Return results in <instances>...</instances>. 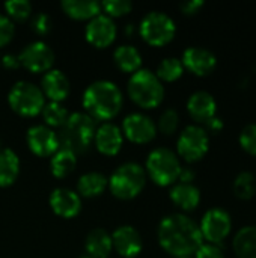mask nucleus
I'll use <instances>...</instances> for the list:
<instances>
[{"mask_svg": "<svg viewBox=\"0 0 256 258\" xmlns=\"http://www.w3.org/2000/svg\"><path fill=\"white\" fill-rule=\"evenodd\" d=\"M6 17L14 21H26L32 15V3L29 0H9L5 3Z\"/></svg>", "mask_w": 256, "mask_h": 258, "instance_id": "2f4dec72", "label": "nucleus"}, {"mask_svg": "<svg viewBox=\"0 0 256 258\" xmlns=\"http://www.w3.org/2000/svg\"><path fill=\"white\" fill-rule=\"evenodd\" d=\"M94 145L104 156H116L124 145V135L116 124L103 122L97 127Z\"/></svg>", "mask_w": 256, "mask_h": 258, "instance_id": "a211bd4d", "label": "nucleus"}, {"mask_svg": "<svg viewBox=\"0 0 256 258\" xmlns=\"http://www.w3.org/2000/svg\"><path fill=\"white\" fill-rule=\"evenodd\" d=\"M133 9V3L130 0H106L101 3V11L110 18L124 17L130 14Z\"/></svg>", "mask_w": 256, "mask_h": 258, "instance_id": "473e14b6", "label": "nucleus"}, {"mask_svg": "<svg viewBox=\"0 0 256 258\" xmlns=\"http://www.w3.org/2000/svg\"><path fill=\"white\" fill-rule=\"evenodd\" d=\"M199 230H201L202 239L207 240V243L220 245L229 236L232 230L231 215L220 207L210 209L202 216Z\"/></svg>", "mask_w": 256, "mask_h": 258, "instance_id": "9d476101", "label": "nucleus"}, {"mask_svg": "<svg viewBox=\"0 0 256 258\" xmlns=\"http://www.w3.org/2000/svg\"><path fill=\"white\" fill-rule=\"evenodd\" d=\"M81 258H91V257H88V255H86V257H81Z\"/></svg>", "mask_w": 256, "mask_h": 258, "instance_id": "49530a36", "label": "nucleus"}, {"mask_svg": "<svg viewBox=\"0 0 256 258\" xmlns=\"http://www.w3.org/2000/svg\"><path fill=\"white\" fill-rule=\"evenodd\" d=\"M172 203L183 212L195 210L201 203V190L193 183H177L169 194Z\"/></svg>", "mask_w": 256, "mask_h": 258, "instance_id": "412c9836", "label": "nucleus"}, {"mask_svg": "<svg viewBox=\"0 0 256 258\" xmlns=\"http://www.w3.org/2000/svg\"><path fill=\"white\" fill-rule=\"evenodd\" d=\"M177 258H192V257H177Z\"/></svg>", "mask_w": 256, "mask_h": 258, "instance_id": "a18cd8bd", "label": "nucleus"}, {"mask_svg": "<svg viewBox=\"0 0 256 258\" xmlns=\"http://www.w3.org/2000/svg\"><path fill=\"white\" fill-rule=\"evenodd\" d=\"M232 248L238 258H256L255 225H247L240 228L232 240Z\"/></svg>", "mask_w": 256, "mask_h": 258, "instance_id": "a878e982", "label": "nucleus"}, {"mask_svg": "<svg viewBox=\"0 0 256 258\" xmlns=\"http://www.w3.org/2000/svg\"><path fill=\"white\" fill-rule=\"evenodd\" d=\"M160 246L174 257H192L204 243L199 225L184 213H172L161 219L157 230Z\"/></svg>", "mask_w": 256, "mask_h": 258, "instance_id": "f257e3e1", "label": "nucleus"}, {"mask_svg": "<svg viewBox=\"0 0 256 258\" xmlns=\"http://www.w3.org/2000/svg\"><path fill=\"white\" fill-rule=\"evenodd\" d=\"M0 63L6 68V70H17L20 65V59H18V54H14V53H6L0 57Z\"/></svg>", "mask_w": 256, "mask_h": 258, "instance_id": "ea45409f", "label": "nucleus"}, {"mask_svg": "<svg viewBox=\"0 0 256 258\" xmlns=\"http://www.w3.org/2000/svg\"><path fill=\"white\" fill-rule=\"evenodd\" d=\"M0 150H3V142H2V139H0Z\"/></svg>", "mask_w": 256, "mask_h": 258, "instance_id": "c03bdc74", "label": "nucleus"}, {"mask_svg": "<svg viewBox=\"0 0 256 258\" xmlns=\"http://www.w3.org/2000/svg\"><path fill=\"white\" fill-rule=\"evenodd\" d=\"M234 194L241 200H250L256 194V178L249 171L240 172L234 180Z\"/></svg>", "mask_w": 256, "mask_h": 258, "instance_id": "7c9ffc66", "label": "nucleus"}, {"mask_svg": "<svg viewBox=\"0 0 256 258\" xmlns=\"http://www.w3.org/2000/svg\"><path fill=\"white\" fill-rule=\"evenodd\" d=\"M97 132V121H94L84 112L71 113L66 122L60 127L59 145L63 150L74 153L75 156L84 154L94 144Z\"/></svg>", "mask_w": 256, "mask_h": 258, "instance_id": "7ed1b4c3", "label": "nucleus"}, {"mask_svg": "<svg viewBox=\"0 0 256 258\" xmlns=\"http://www.w3.org/2000/svg\"><path fill=\"white\" fill-rule=\"evenodd\" d=\"M202 6H204V2L202 0H187V2H183L180 5V9L186 15H193V14L199 12V9Z\"/></svg>", "mask_w": 256, "mask_h": 258, "instance_id": "58836bf2", "label": "nucleus"}, {"mask_svg": "<svg viewBox=\"0 0 256 258\" xmlns=\"http://www.w3.org/2000/svg\"><path fill=\"white\" fill-rule=\"evenodd\" d=\"M109 178L101 172H86L77 181V194L84 198H95L106 192Z\"/></svg>", "mask_w": 256, "mask_h": 258, "instance_id": "b1692460", "label": "nucleus"}, {"mask_svg": "<svg viewBox=\"0 0 256 258\" xmlns=\"http://www.w3.org/2000/svg\"><path fill=\"white\" fill-rule=\"evenodd\" d=\"M20 65L24 67L27 71L38 74V73H47L53 70L54 65V51L53 48L44 42V41H33L23 47V50L18 53Z\"/></svg>", "mask_w": 256, "mask_h": 258, "instance_id": "9b49d317", "label": "nucleus"}, {"mask_svg": "<svg viewBox=\"0 0 256 258\" xmlns=\"http://www.w3.org/2000/svg\"><path fill=\"white\" fill-rule=\"evenodd\" d=\"M208 148H210V136L204 127L196 124L187 125L180 133L177 141L178 156L189 163L201 160L208 153Z\"/></svg>", "mask_w": 256, "mask_h": 258, "instance_id": "1a4fd4ad", "label": "nucleus"}, {"mask_svg": "<svg viewBox=\"0 0 256 258\" xmlns=\"http://www.w3.org/2000/svg\"><path fill=\"white\" fill-rule=\"evenodd\" d=\"M118 35V27L113 18L107 17L106 14H100L88 21L84 29L86 41L97 47V48H106L109 47Z\"/></svg>", "mask_w": 256, "mask_h": 258, "instance_id": "4468645a", "label": "nucleus"}, {"mask_svg": "<svg viewBox=\"0 0 256 258\" xmlns=\"http://www.w3.org/2000/svg\"><path fill=\"white\" fill-rule=\"evenodd\" d=\"M83 109L94 121L109 122L119 115L124 106V97L119 86L110 80H97L83 92Z\"/></svg>", "mask_w": 256, "mask_h": 258, "instance_id": "f03ea898", "label": "nucleus"}, {"mask_svg": "<svg viewBox=\"0 0 256 258\" xmlns=\"http://www.w3.org/2000/svg\"><path fill=\"white\" fill-rule=\"evenodd\" d=\"M41 91L50 101L62 103L71 92L69 79L60 70H50L41 79Z\"/></svg>", "mask_w": 256, "mask_h": 258, "instance_id": "6ab92c4d", "label": "nucleus"}, {"mask_svg": "<svg viewBox=\"0 0 256 258\" xmlns=\"http://www.w3.org/2000/svg\"><path fill=\"white\" fill-rule=\"evenodd\" d=\"M26 142L29 150L38 157H51L60 148L57 133L45 124L32 125L26 133Z\"/></svg>", "mask_w": 256, "mask_h": 258, "instance_id": "ddd939ff", "label": "nucleus"}, {"mask_svg": "<svg viewBox=\"0 0 256 258\" xmlns=\"http://www.w3.org/2000/svg\"><path fill=\"white\" fill-rule=\"evenodd\" d=\"M30 27L36 35L45 36L51 30V18L45 12H38L30 20Z\"/></svg>", "mask_w": 256, "mask_h": 258, "instance_id": "c9c22d12", "label": "nucleus"}, {"mask_svg": "<svg viewBox=\"0 0 256 258\" xmlns=\"http://www.w3.org/2000/svg\"><path fill=\"white\" fill-rule=\"evenodd\" d=\"M217 101L207 91H196L187 100V112L196 122L205 124L208 119L216 116Z\"/></svg>", "mask_w": 256, "mask_h": 258, "instance_id": "aec40b11", "label": "nucleus"}, {"mask_svg": "<svg viewBox=\"0 0 256 258\" xmlns=\"http://www.w3.org/2000/svg\"><path fill=\"white\" fill-rule=\"evenodd\" d=\"M238 141L244 151H247L252 156H256V122L247 124L241 130Z\"/></svg>", "mask_w": 256, "mask_h": 258, "instance_id": "f704fd0d", "label": "nucleus"}, {"mask_svg": "<svg viewBox=\"0 0 256 258\" xmlns=\"http://www.w3.org/2000/svg\"><path fill=\"white\" fill-rule=\"evenodd\" d=\"M195 258H226L223 249L214 243H202L195 252Z\"/></svg>", "mask_w": 256, "mask_h": 258, "instance_id": "4c0bfd02", "label": "nucleus"}, {"mask_svg": "<svg viewBox=\"0 0 256 258\" xmlns=\"http://www.w3.org/2000/svg\"><path fill=\"white\" fill-rule=\"evenodd\" d=\"M15 35V26L14 23L6 17L0 14V48L8 45Z\"/></svg>", "mask_w": 256, "mask_h": 258, "instance_id": "e433bc0d", "label": "nucleus"}, {"mask_svg": "<svg viewBox=\"0 0 256 258\" xmlns=\"http://www.w3.org/2000/svg\"><path fill=\"white\" fill-rule=\"evenodd\" d=\"M204 128L207 130V133H208V132L217 133V132H220V130L223 128V121H222L220 118H217V116H213L211 119H208V121L205 122V127H204Z\"/></svg>", "mask_w": 256, "mask_h": 258, "instance_id": "a19ab883", "label": "nucleus"}, {"mask_svg": "<svg viewBox=\"0 0 256 258\" xmlns=\"http://www.w3.org/2000/svg\"><path fill=\"white\" fill-rule=\"evenodd\" d=\"M178 125H180L178 112L175 109H166L158 118L157 130H160L163 135H174L177 132Z\"/></svg>", "mask_w": 256, "mask_h": 258, "instance_id": "72a5a7b5", "label": "nucleus"}, {"mask_svg": "<svg viewBox=\"0 0 256 258\" xmlns=\"http://www.w3.org/2000/svg\"><path fill=\"white\" fill-rule=\"evenodd\" d=\"M146 184V172L139 163L127 162L115 169L109 178V189L113 197L128 201L136 198Z\"/></svg>", "mask_w": 256, "mask_h": 258, "instance_id": "39448f33", "label": "nucleus"}, {"mask_svg": "<svg viewBox=\"0 0 256 258\" xmlns=\"http://www.w3.org/2000/svg\"><path fill=\"white\" fill-rule=\"evenodd\" d=\"M139 33L149 45L163 47L175 38L177 24L166 12L151 11L142 18L139 24Z\"/></svg>", "mask_w": 256, "mask_h": 258, "instance_id": "6e6552de", "label": "nucleus"}, {"mask_svg": "<svg viewBox=\"0 0 256 258\" xmlns=\"http://www.w3.org/2000/svg\"><path fill=\"white\" fill-rule=\"evenodd\" d=\"M60 8L69 18L77 21H89L101 14V3L94 0H63Z\"/></svg>", "mask_w": 256, "mask_h": 258, "instance_id": "5701e85b", "label": "nucleus"}, {"mask_svg": "<svg viewBox=\"0 0 256 258\" xmlns=\"http://www.w3.org/2000/svg\"><path fill=\"white\" fill-rule=\"evenodd\" d=\"M184 73V67L181 59L178 57H166L163 59L155 71V76L160 79V82H175L178 80Z\"/></svg>", "mask_w": 256, "mask_h": 258, "instance_id": "c756f323", "label": "nucleus"}, {"mask_svg": "<svg viewBox=\"0 0 256 258\" xmlns=\"http://www.w3.org/2000/svg\"><path fill=\"white\" fill-rule=\"evenodd\" d=\"M20 174V159L11 148L0 150V187L14 184Z\"/></svg>", "mask_w": 256, "mask_h": 258, "instance_id": "bb28decb", "label": "nucleus"}, {"mask_svg": "<svg viewBox=\"0 0 256 258\" xmlns=\"http://www.w3.org/2000/svg\"><path fill=\"white\" fill-rule=\"evenodd\" d=\"M8 104L20 116L33 118L42 112L45 97L38 85L27 80H20L11 86L8 92Z\"/></svg>", "mask_w": 256, "mask_h": 258, "instance_id": "0eeeda50", "label": "nucleus"}, {"mask_svg": "<svg viewBox=\"0 0 256 258\" xmlns=\"http://www.w3.org/2000/svg\"><path fill=\"white\" fill-rule=\"evenodd\" d=\"M42 118L45 121V125L53 128V127H62L69 113H68V109L62 104V103H56V101H48L45 103L44 109H42Z\"/></svg>", "mask_w": 256, "mask_h": 258, "instance_id": "c85d7f7f", "label": "nucleus"}, {"mask_svg": "<svg viewBox=\"0 0 256 258\" xmlns=\"http://www.w3.org/2000/svg\"><path fill=\"white\" fill-rule=\"evenodd\" d=\"M121 132L130 142L143 145L149 144L157 136V124L151 116L142 112H134L124 118Z\"/></svg>", "mask_w": 256, "mask_h": 258, "instance_id": "f8f14e48", "label": "nucleus"}, {"mask_svg": "<svg viewBox=\"0 0 256 258\" xmlns=\"http://www.w3.org/2000/svg\"><path fill=\"white\" fill-rule=\"evenodd\" d=\"M183 67L192 74L204 77L214 71L217 65V57L213 51L204 47H189L183 53Z\"/></svg>", "mask_w": 256, "mask_h": 258, "instance_id": "2eb2a0df", "label": "nucleus"}, {"mask_svg": "<svg viewBox=\"0 0 256 258\" xmlns=\"http://www.w3.org/2000/svg\"><path fill=\"white\" fill-rule=\"evenodd\" d=\"M133 30H134L133 24H128V26H127V35H131V33H133Z\"/></svg>", "mask_w": 256, "mask_h": 258, "instance_id": "37998d69", "label": "nucleus"}, {"mask_svg": "<svg viewBox=\"0 0 256 258\" xmlns=\"http://www.w3.org/2000/svg\"><path fill=\"white\" fill-rule=\"evenodd\" d=\"M84 249L88 252V257L107 258L113 251L112 234H109L104 228L91 230L84 239Z\"/></svg>", "mask_w": 256, "mask_h": 258, "instance_id": "4be33fe9", "label": "nucleus"}, {"mask_svg": "<svg viewBox=\"0 0 256 258\" xmlns=\"http://www.w3.org/2000/svg\"><path fill=\"white\" fill-rule=\"evenodd\" d=\"M128 97L142 109H154L161 104L164 98V86L151 70L140 68L131 74L127 85Z\"/></svg>", "mask_w": 256, "mask_h": 258, "instance_id": "20e7f679", "label": "nucleus"}, {"mask_svg": "<svg viewBox=\"0 0 256 258\" xmlns=\"http://www.w3.org/2000/svg\"><path fill=\"white\" fill-rule=\"evenodd\" d=\"M196 174L192 168L186 166V168H181V172H180V177H178V181L180 183H192L195 180Z\"/></svg>", "mask_w": 256, "mask_h": 258, "instance_id": "79ce46f5", "label": "nucleus"}, {"mask_svg": "<svg viewBox=\"0 0 256 258\" xmlns=\"http://www.w3.org/2000/svg\"><path fill=\"white\" fill-rule=\"evenodd\" d=\"M48 203L54 215L63 219H72L81 212V197L68 187L54 189L50 194Z\"/></svg>", "mask_w": 256, "mask_h": 258, "instance_id": "f3484780", "label": "nucleus"}, {"mask_svg": "<svg viewBox=\"0 0 256 258\" xmlns=\"http://www.w3.org/2000/svg\"><path fill=\"white\" fill-rule=\"evenodd\" d=\"M113 60L116 67L124 73L134 74L142 68V54L134 45L130 44L119 45L113 53Z\"/></svg>", "mask_w": 256, "mask_h": 258, "instance_id": "393cba45", "label": "nucleus"}, {"mask_svg": "<svg viewBox=\"0 0 256 258\" xmlns=\"http://www.w3.org/2000/svg\"><path fill=\"white\" fill-rule=\"evenodd\" d=\"M113 249L122 258H136L143 251L140 233L131 225L118 227L112 234Z\"/></svg>", "mask_w": 256, "mask_h": 258, "instance_id": "dca6fc26", "label": "nucleus"}, {"mask_svg": "<svg viewBox=\"0 0 256 258\" xmlns=\"http://www.w3.org/2000/svg\"><path fill=\"white\" fill-rule=\"evenodd\" d=\"M181 168L183 166L177 153L169 148L158 147L148 154L145 172L157 186L164 187L178 181Z\"/></svg>", "mask_w": 256, "mask_h": 258, "instance_id": "423d86ee", "label": "nucleus"}, {"mask_svg": "<svg viewBox=\"0 0 256 258\" xmlns=\"http://www.w3.org/2000/svg\"><path fill=\"white\" fill-rule=\"evenodd\" d=\"M77 166V156L68 150L59 148L50 160V171L56 178H66Z\"/></svg>", "mask_w": 256, "mask_h": 258, "instance_id": "cd10ccee", "label": "nucleus"}]
</instances>
